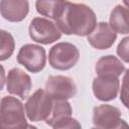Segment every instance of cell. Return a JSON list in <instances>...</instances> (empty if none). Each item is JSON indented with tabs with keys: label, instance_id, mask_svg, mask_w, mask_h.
Masks as SVG:
<instances>
[{
	"label": "cell",
	"instance_id": "cell-1",
	"mask_svg": "<svg viewBox=\"0 0 129 129\" xmlns=\"http://www.w3.org/2000/svg\"><path fill=\"white\" fill-rule=\"evenodd\" d=\"M54 21L61 33L86 36L95 29L97 16L93 9L85 3L62 1Z\"/></svg>",
	"mask_w": 129,
	"mask_h": 129
},
{
	"label": "cell",
	"instance_id": "cell-2",
	"mask_svg": "<svg viewBox=\"0 0 129 129\" xmlns=\"http://www.w3.org/2000/svg\"><path fill=\"white\" fill-rule=\"evenodd\" d=\"M23 104L16 98L5 96L0 105V129H26V121Z\"/></svg>",
	"mask_w": 129,
	"mask_h": 129
},
{
	"label": "cell",
	"instance_id": "cell-3",
	"mask_svg": "<svg viewBox=\"0 0 129 129\" xmlns=\"http://www.w3.org/2000/svg\"><path fill=\"white\" fill-rule=\"evenodd\" d=\"M80 58L78 47L71 42H58L54 44L48 53V61L51 68L58 71H68L75 67Z\"/></svg>",
	"mask_w": 129,
	"mask_h": 129
},
{
	"label": "cell",
	"instance_id": "cell-4",
	"mask_svg": "<svg viewBox=\"0 0 129 129\" xmlns=\"http://www.w3.org/2000/svg\"><path fill=\"white\" fill-rule=\"evenodd\" d=\"M53 99L44 89H37L28 97L24 105L25 113L30 121L38 122L46 120L51 111Z\"/></svg>",
	"mask_w": 129,
	"mask_h": 129
},
{
	"label": "cell",
	"instance_id": "cell-5",
	"mask_svg": "<svg viewBox=\"0 0 129 129\" xmlns=\"http://www.w3.org/2000/svg\"><path fill=\"white\" fill-rule=\"evenodd\" d=\"M28 32L33 41L41 44H50L61 36V31L57 25L43 17H34L30 21Z\"/></svg>",
	"mask_w": 129,
	"mask_h": 129
},
{
	"label": "cell",
	"instance_id": "cell-6",
	"mask_svg": "<svg viewBox=\"0 0 129 129\" xmlns=\"http://www.w3.org/2000/svg\"><path fill=\"white\" fill-rule=\"evenodd\" d=\"M17 61L30 73H39L45 67V49L37 44H24L20 47L18 51Z\"/></svg>",
	"mask_w": 129,
	"mask_h": 129
},
{
	"label": "cell",
	"instance_id": "cell-7",
	"mask_svg": "<svg viewBox=\"0 0 129 129\" xmlns=\"http://www.w3.org/2000/svg\"><path fill=\"white\" fill-rule=\"evenodd\" d=\"M44 90L54 100H68L77 95V86L74 80L67 76H49Z\"/></svg>",
	"mask_w": 129,
	"mask_h": 129
},
{
	"label": "cell",
	"instance_id": "cell-8",
	"mask_svg": "<svg viewBox=\"0 0 129 129\" xmlns=\"http://www.w3.org/2000/svg\"><path fill=\"white\" fill-rule=\"evenodd\" d=\"M32 83L30 76L19 68H13L7 73L6 87L7 91L11 95L25 99L31 89Z\"/></svg>",
	"mask_w": 129,
	"mask_h": 129
},
{
	"label": "cell",
	"instance_id": "cell-9",
	"mask_svg": "<svg viewBox=\"0 0 129 129\" xmlns=\"http://www.w3.org/2000/svg\"><path fill=\"white\" fill-rule=\"evenodd\" d=\"M93 93L95 97L103 102L114 100L119 93L120 82L115 76H97L93 80Z\"/></svg>",
	"mask_w": 129,
	"mask_h": 129
},
{
	"label": "cell",
	"instance_id": "cell-10",
	"mask_svg": "<svg viewBox=\"0 0 129 129\" xmlns=\"http://www.w3.org/2000/svg\"><path fill=\"white\" fill-rule=\"evenodd\" d=\"M117 38V33L106 22L97 23L95 29L88 35V42L95 48L104 50L110 48Z\"/></svg>",
	"mask_w": 129,
	"mask_h": 129
},
{
	"label": "cell",
	"instance_id": "cell-11",
	"mask_svg": "<svg viewBox=\"0 0 129 129\" xmlns=\"http://www.w3.org/2000/svg\"><path fill=\"white\" fill-rule=\"evenodd\" d=\"M121 115L117 107L108 104L99 105L93 109V123L96 127L110 129L121 119Z\"/></svg>",
	"mask_w": 129,
	"mask_h": 129
},
{
	"label": "cell",
	"instance_id": "cell-12",
	"mask_svg": "<svg viewBox=\"0 0 129 129\" xmlns=\"http://www.w3.org/2000/svg\"><path fill=\"white\" fill-rule=\"evenodd\" d=\"M29 4L25 0H2L0 12L4 19L10 22L22 21L28 14Z\"/></svg>",
	"mask_w": 129,
	"mask_h": 129
},
{
	"label": "cell",
	"instance_id": "cell-13",
	"mask_svg": "<svg viewBox=\"0 0 129 129\" xmlns=\"http://www.w3.org/2000/svg\"><path fill=\"white\" fill-rule=\"evenodd\" d=\"M124 71V64L118 57L112 54L100 57L95 66V72L98 76H115L119 78Z\"/></svg>",
	"mask_w": 129,
	"mask_h": 129
},
{
	"label": "cell",
	"instance_id": "cell-14",
	"mask_svg": "<svg viewBox=\"0 0 129 129\" xmlns=\"http://www.w3.org/2000/svg\"><path fill=\"white\" fill-rule=\"evenodd\" d=\"M109 25L117 33H129V8L123 4L116 5L110 13Z\"/></svg>",
	"mask_w": 129,
	"mask_h": 129
},
{
	"label": "cell",
	"instance_id": "cell-15",
	"mask_svg": "<svg viewBox=\"0 0 129 129\" xmlns=\"http://www.w3.org/2000/svg\"><path fill=\"white\" fill-rule=\"evenodd\" d=\"M72 107L68 100H54L52 103L49 116L45 120V123L49 126H53L57 122L72 116Z\"/></svg>",
	"mask_w": 129,
	"mask_h": 129
},
{
	"label": "cell",
	"instance_id": "cell-16",
	"mask_svg": "<svg viewBox=\"0 0 129 129\" xmlns=\"http://www.w3.org/2000/svg\"><path fill=\"white\" fill-rule=\"evenodd\" d=\"M62 1H58V0H47V1H43V0H38L35 2V7H36V11L49 18V19H53L55 20L56 15L61 7Z\"/></svg>",
	"mask_w": 129,
	"mask_h": 129
},
{
	"label": "cell",
	"instance_id": "cell-17",
	"mask_svg": "<svg viewBox=\"0 0 129 129\" xmlns=\"http://www.w3.org/2000/svg\"><path fill=\"white\" fill-rule=\"evenodd\" d=\"M0 60H5L12 55L15 42L13 36L5 30L0 31Z\"/></svg>",
	"mask_w": 129,
	"mask_h": 129
},
{
	"label": "cell",
	"instance_id": "cell-18",
	"mask_svg": "<svg viewBox=\"0 0 129 129\" xmlns=\"http://www.w3.org/2000/svg\"><path fill=\"white\" fill-rule=\"evenodd\" d=\"M120 100L123 103V105L129 109V69L126 70L122 79Z\"/></svg>",
	"mask_w": 129,
	"mask_h": 129
},
{
	"label": "cell",
	"instance_id": "cell-19",
	"mask_svg": "<svg viewBox=\"0 0 129 129\" xmlns=\"http://www.w3.org/2000/svg\"><path fill=\"white\" fill-rule=\"evenodd\" d=\"M52 129H82V126L77 119L69 117L54 124Z\"/></svg>",
	"mask_w": 129,
	"mask_h": 129
},
{
	"label": "cell",
	"instance_id": "cell-20",
	"mask_svg": "<svg viewBox=\"0 0 129 129\" xmlns=\"http://www.w3.org/2000/svg\"><path fill=\"white\" fill-rule=\"evenodd\" d=\"M117 54L125 62H129V36L121 39L117 46Z\"/></svg>",
	"mask_w": 129,
	"mask_h": 129
},
{
	"label": "cell",
	"instance_id": "cell-21",
	"mask_svg": "<svg viewBox=\"0 0 129 129\" xmlns=\"http://www.w3.org/2000/svg\"><path fill=\"white\" fill-rule=\"evenodd\" d=\"M110 129H129V125L127 124V122L123 119H120L112 128Z\"/></svg>",
	"mask_w": 129,
	"mask_h": 129
},
{
	"label": "cell",
	"instance_id": "cell-22",
	"mask_svg": "<svg viewBox=\"0 0 129 129\" xmlns=\"http://www.w3.org/2000/svg\"><path fill=\"white\" fill-rule=\"evenodd\" d=\"M122 4H123L124 6H126L127 8H129V1H128V0H124V1L122 2Z\"/></svg>",
	"mask_w": 129,
	"mask_h": 129
},
{
	"label": "cell",
	"instance_id": "cell-23",
	"mask_svg": "<svg viewBox=\"0 0 129 129\" xmlns=\"http://www.w3.org/2000/svg\"><path fill=\"white\" fill-rule=\"evenodd\" d=\"M26 129H37L35 126H33V125H31V124H28V126H27V128Z\"/></svg>",
	"mask_w": 129,
	"mask_h": 129
},
{
	"label": "cell",
	"instance_id": "cell-24",
	"mask_svg": "<svg viewBox=\"0 0 129 129\" xmlns=\"http://www.w3.org/2000/svg\"><path fill=\"white\" fill-rule=\"evenodd\" d=\"M92 129H105V128H101V127H94Z\"/></svg>",
	"mask_w": 129,
	"mask_h": 129
}]
</instances>
